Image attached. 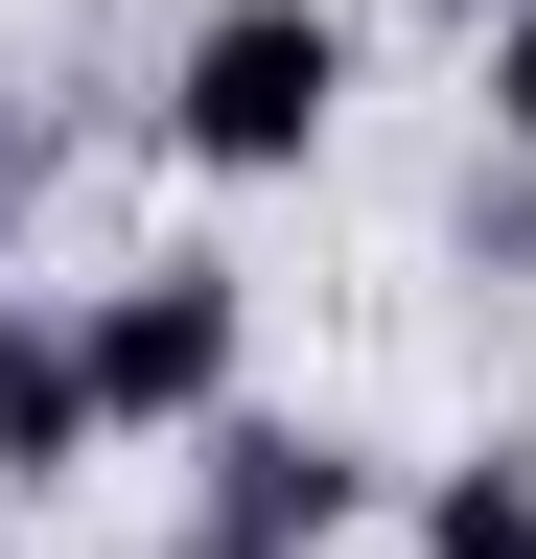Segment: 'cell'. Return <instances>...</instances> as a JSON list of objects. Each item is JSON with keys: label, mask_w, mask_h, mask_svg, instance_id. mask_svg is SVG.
<instances>
[{"label": "cell", "mask_w": 536, "mask_h": 559, "mask_svg": "<svg viewBox=\"0 0 536 559\" xmlns=\"http://www.w3.org/2000/svg\"><path fill=\"white\" fill-rule=\"evenodd\" d=\"M0 559H24V489H0Z\"/></svg>", "instance_id": "30bf717a"}, {"label": "cell", "mask_w": 536, "mask_h": 559, "mask_svg": "<svg viewBox=\"0 0 536 559\" xmlns=\"http://www.w3.org/2000/svg\"><path fill=\"white\" fill-rule=\"evenodd\" d=\"M466 140H490V164H536V0H490V24H466Z\"/></svg>", "instance_id": "8992f818"}, {"label": "cell", "mask_w": 536, "mask_h": 559, "mask_svg": "<svg viewBox=\"0 0 536 559\" xmlns=\"http://www.w3.org/2000/svg\"><path fill=\"white\" fill-rule=\"evenodd\" d=\"M373 513H396V489H373V443H350V419L234 396L211 443H164V536H141V559H350Z\"/></svg>", "instance_id": "3957f363"}, {"label": "cell", "mask_w": 536, "mask_h": 559, "mask_svg": "<svg viewBox=\"0 0 536 559\" xmlns=\"http://www.w3.org/2000/svg\"><path fill=\"white\" fill-rule=\"evenodd\" d=\"M24 187H47V117H0V257H24Z\"/></svg>", "instance_id": "ba28073f"}, {"label": "cell", "mask_w": 536, "mask_h": 559, "mask_svg": "<svg viewBox=\"0 0 536 559\" xmlns=\"http://www.w3.org/2000/svg\"><path fill=\"white\" fill-rule=\"evenodd\" d=\"M117 443H94V373H71V304H24V280H0V489H94Z\"/></svg>", "instance_id": "277c9868"}, {"label": "cell", "mask_w": 536, "mask_h": 559, "mask_svg": "<svg viewBox=\"0 0 536 559\" xmlns=\"http://www.w3.org/2000/svg\"><path fill=\"white\" fill-rule=\"evenodd\" d=\"M71 373H94V443L117 466L211 443V419L257 396V280L234 257H117V280H71Z\"/></svg>", "instance_id": "7a4b0ae2"}, {"label": "cell", "mask_w": 536, "mask_h": 559, "mask_svg": "<svg viewBox=\"0 0 536 559\" xmlns=\"http://www.w3.org/2000/svg\"><path fill=\"white\" fill-rule=\"evenodd\" d=\"M350 70H373V24H350V0H187V24H164L141 140H164L187 187H303L326 140H350Z\"/></svg>", "instance_id": "6da1fadb"}, {"label": "cell", "mask_w": 536, "mask_h": 559, "mask_svg": "<svg viewBox=\"0 0 536 559\" xmlns=\"http://www.w3.org/2000/svg\"><path fill=\"white\" fill-rule=\"evenodd\" d=\"M396 24H443V47H466V24H490V0H396Z\"/></svg>", "instance_id": "9c48e42d"}, {"label": "cell", "mask_w": 536, "mask_h": 559, "mask_svg": "<svg viewBox=\"0 0 536 559\" xmlns=\"http://www.w3.org/2000/svg\"><path fill=\"white\" fill-rule=\"evenodd\" d=\"M396 559H536V419H490L396 489Z\"/></svg>", "instance_id": "5b68a950"}, {"label": "cell", "mask_w": 536, "mask_h": 559, "mask_svg": "<svg viewBox=\"0 0 536 559\" xmlns=\"http://www.w3.org/2000/svg\"><path fill=\"white\" fill-rule=\"evenodd\" d=\"M443 257H466V280H536V164H490V140H466V187H443Z\"/></svg>", "instance_id": "52a82bcc"}]
</instances>
